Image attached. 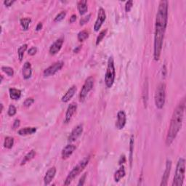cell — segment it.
I'll use <instances>...</instances> for the list:
<instances>
[{
  "instance_id": "6da1fadb",
  "label": "cell",
  "mask_w": 186,
  "mask_h": 186,
  "mask_svg": "<svg viewBox=\"0 0 186 186\" xmlns=\"http://www.w3.org/2000/svg\"><path fill=\"white\" fill-rule=\"evenodd\" d=\"M168 1L162 0L159 2L158 8L156 18L154 46H153V58L156 61L159 60L162 50L164 39L168 23Z\"/></svg>"
},
{
  "instance_id": "7a4b0ae2",
  "label": "cell",
  "mask_w": 186,
  "mask_h": 186,
  "mask_svg": "<svg viewBox=\"0 0 186 186\" xmlns=\"http://www.w3.org/2000/svg\"><path fill=\"white\" fill-rule=\"evenodd\" d=\"M185 109V98H183L174 110L168 132H167V137H166V145L167 146H170L173 141L175 140L176 137H177L180 130L181 129L182 125H183Z\"/></svg>"
},
{
  "instance_id": "3957f363",
  "label": "cell",
  "mask_w": 186,
  "mask_h": 186,
  "mask_svg": "<svg viewBox=\"0 0 186 186\" xmlns=\"http://www.w3.org/2000/svg\"><path fill=\"white\" fill-rule=\"evenodd\" d=\"M90 156H87L85 158H84L82 160H81L79 162L76 164V167H74V168H73L72 170L70 172L67 177H66V180H65V182H64L65 185H70V184L71 183V182L74 180L75 179L84 169H85V167L88 165L89 162H90Z\"/></svg>"
},
{
  "instance_id": "277c9868",
  "label": "cell",
  "mask_w": 186,
  "mask_h": 186,
  "mask_svg": "<svg viewBox=\"0 0 186 186\" xmlns=\"http://www.w3.org/2000/svg\"><path fill=\"white\" fill-rule=\"evenodd\" d=\"M185 160L183 158L179 159L177 163L175 174L174 176L172 186H182L185 180Z\"/></svg>"
},
{
  "instance_id": "5b68a950",
  "label": "cell",
  "mask_w": 186,
  "mask_h": 186,
  "mask_svg": "<svg viewBox=\"0 0 186 186\" xmlns=\"http://www.w3.org/2000/svg\"><path fill=\"white\" fill-rule=\"evenodd\" d=\"M116 78V71H115L114 60L113 57H109L107 65L106 75H105V84L108 88L112 87Z\"/></svg>"
},
{
  "instance_id": "8992f818",
  "label": "cell",
  "mask_w": 186,
  "mask_h": 186,
  "mask_svg": "<svg viewBox=\"0 0 186 186\" xmlns=\"http://www.w3.org/2000/svg\"><path fill=\"white\" fill-rule=\"evenodd\" d=\"M155 105L159 110L164 106L166 101V85L164 83H161L158 85L155 92Z\"/></svg>"
},
{
  "instance_id": "52a82bcc",
  "label": "cell",
  "mask_w": 186,
  "mask_h": 186,
  "mask_svg": "<svg viewBox=\"0 0 186 186\" xmlns=\"http://www.w3.org/2000/svg\"><path fill=\"white\" fill-rule=\"evenodd\" d=\"M95 84V79L93 76H89L87 79L84 85H83L82 90L79 93V100L80 102H83L87 96L89 92L92 90Z\"/></svg>"
},
{
  "instance_id": "ba28073f",
  "label": "cell",
  "mask_w": 186,
  "mask_h": 186,
  "mask_svg": "<svg viewBox=\"0 0 186 186\" xmlns=\"http://www.w3.org/2000/svg\"><path fill=\"white\" fill-rule=\"evenodd\" d=\"M64 63L63 61H58L54 63L53 64L49 66L44 71L43 75L44 77H49V76H54L56 73L59 71L61 68L63 67Z\"/></svg>"
},
{
  "instance_id": "9c48e42d",
  "label": "cell",
  "mask_w": 186,
  "mask_h": 186,
  "mask_svg": "<svg viewBox=\"0 0 186 186\" xmlns=\"http://www.w3.org/2000/svg\"><path fill=\"white\" fill-rule=\"evenodd\" d=\"M106 11H105V10L103 7H100L98 10V18H97V20L94 25L95 31L96 32L99 31V30L100 29L101 26H102L103 24L104 21H106Z\"/></svg>"
},
{
  "instance_id": "30bf717a",
  "label": "cell",
  "mask_w": 186,
  "mask_h": 186,
  "mask_svg": "<svg viewBox=\"0 0 186 186\" xmlns=\"http://www.w3.org/2000/svg\"><path fill=\"white\" fill-rule=\"evenodd\" d=\"M84 128H83L82 124H79L76 126L75 128L72 130V132H71L69 136H68V141L69 143H74L82 135Z\"/></svg>"
},
{
  "instance_id": "8fae6325",
  "label": "cell",
  "mask_w": 186,
  "mask_h": 186,
  "mask_svg": "<svg viewBox=\"0 0 186 186\" xmlns=\"http://www.w3.org/2000/svg\"><path fill=\"white\" fill-rule=\"evenodd\" d=\"M127 122V116L124 111H119L117 114V120L115 124L116 128L119 130L124 129Z\"/></svg>"
},
{
  "instance_id": "7c38bea8",
  "label": "cell",
  "mask_w": 186,
  "mask_h": 186,
  "mask_svg": "<svg viewBox=\"0 0 186 186\" xmlns=\"http://www.w3.org/2000/svg\"><path fill=\"white\" fill-rule=\"evenodd\" d=\"M76 110H77V104L76 103H71L66 110V115H65V123H68L70 122L72 116L76 113Z\"/></svg>"
},
{
  "instance_id": "4fadbf2b",
  "label": "cell",
  "mask_w": 186,
  "mask_h": 186,
  "mask_svg": "<svg viewBox=\"0 0 186 186\" xmlns=\"http://www.w3.org/2000/svg\"><path fill=\"white\" fill-rule=\"evenodd\" d=\"M63 42L64 40L63 38H60V39L56 40L50 47V54L51 55H55L58 53V52H60V50H61Z\"/></svg>"
},
{
  "instance_id": "5bb4252c",
  "label": "cell",
  "mask_w": 186,
  "mask_h": 186,
  "mask_svg": "<svg viewBox=\"0 0 186 186\" xmlns=\"http://www.w3.org/2000/svg\"><path fill=\"white\" fill-rule=\"evenodd\" d=\"M172 169V161L171 160H167L166 163V167L164 172L163 174L162 179H161V183L160 184L161 186H166L167 185V181L169 177V174H170Z\"/></svg>"
},
{
  "instance_id": "9a60e30c",
  "label": "cell",
  "mask_w": 186,
  "mask_h": 186,
  "mask_svg": "<svg viewBox=\"0 0 186 186\" xmlns=\"http://www.w3.org/2000/svg\"><path fill=\"white\" fill-rule=\"evenodd\" d=\"M76 145L73 144H68L63 149L61 153V156L63 159H67L74 153V151H76Z\"/></svg>"
},
{
  "instance_id": "2e32d148",
  "label": "cell",
  "mask_w": 186,
  "mask_h": 186,
  "mask_svg": "<svg viewBox=\"0 0 186 186\" xmlns=\"http://www.w3.org/2000/svg\"><path fill=\"white\" fill-rule=\"evenodd\" d=\"M56 172H57V170H56V168L55 167H51V168L48 169L44 177V185H50V183H51L52 180L54 179L55 176L56 175Z\"/></svg>"
},
{
  "instance_id": "e0dca14e",
  "label": "cell",
  "mask_w": 186,
  "mask_h": 186,
  "mask_svg": "<svg viewBox=\"0 0 186 186\" xmlns=\"http://www.w3.org/2000/svg\"><path fill=\"white\" fill-rule=\"evenodd\" d=\"M22 74L24 79H29L32 76V67L31 64L29 62H26L23 65V70H22Z\"/></svg>"
},
{
  "instance_id": "ac0fdd59",
  "label": "cell",
  "mask_w": 186,
  "mask_h": 186,
  "mask_svg": "<svg viewBox=\"0 0 186 186\" xmlns=\"http://www.w3.org/2000/svg\"><path fill=\"white\" fill-rule=\"evenodd\" d=\"M76 92V87L75 85H73L72 87H71L68 90L67 92H66V94L62 97L61 98L62 102L65 103H68V101L74 97Z\"/></svg>"
},
{
  "instance_id": "d6986e66",
  "label": "cell",
  "mask_w": 186,
  "mask_h": 186,
  "mask_svg": "<svg viewBox=\"0 0 186 186\" xmlns=\"http://www.w3.org/2000/svg\"><path fill=\"white\" fill-rule=\"evenodd\" d=\"M77 9L81 15H84V14H86L88 10L87 2L86 0H82V1L79 2L77 4Z\"/></svg>"
},
{
  "instance_id": "ffe728a7",
  "label": "cell",
  "mask_w": 186,
  "mask_h": 186,
  "mask_svg": "<svg viewBox=\"0 0 186 186\" xmlns=\"http://www.w3.org/2000/svg\"><path fill=\"white\" fill-rule=\"evenodd\" d=\"M36 132V127H25V128L19 129L18 132V134L21 135V136H26V135L34 134Z\"/></svg>"
},
{
  "instance_id": "44dd1931",
  "label": "cell",
  "mask_w": 186,
  "mask_h": 186,
  "mask_svg": "<svg viewBox=\"0 0 186 186\" xmlns=\"http://www.w3.org/2000/svg\"><path fill=\"white\" fill-rule=\"evenodd\" d=\"M125 175H126V172H125L124 167V166H122V167H121L114 174V177L115 182L118 183V182L120 181L124 177Z\"/></svg>"
},
{
  "instance_id": "7402d4cb",
  "label": "cell",
  "mask_w": 186,
  "mask_h": 186,
  "mask_svg": "<svg viewBox=\"0 0 186 186\" xmlns=\"http://www.w3.org/2000/svg\"><path fill=\"white\" fill-rule=\"evenodd\" d=\"M10 93V98L13 100H19L21 97V91L18 89L15 88H10L9 90Z\"/></svg>"
},
{
  "instance_id": "603a6c76",
  "label": "cell",
  "mask_w": 186,
  "mask_h": 186,
  "mask_svg": "<svg viewBox=\"0 0 186 186\" xmlns=\"http://www.w3.org/2000/svg\"><path fill=\"white\" fill-rule=\"evenodd\" d=\"M134 135H131L130 141H129V164L132 167L133 161V153H134V144H135Z\"/></svg>"
},
{
  "instance_id": "cb8c5ba5",
  "label": "cell",
  "mask_w": 186,
  "mask_h": 186,
  "mask_svg": "<svg viewBox=\"0 0 186 186\" xmlns=\"http://www.w3.org/2000/svg\"><path fill=\"white\" fill-rule=\"evenodd\" d=\"M35 156H36V151H34V150L30 151L25 156H24L23 159L21 161V165L23 166L24 164H26L27 162H29V161H31L32 159H33L35 157Z\"/></svg>"
},
{
  "instance_id": "d4e9b609",
  "label": "cell",
  "mask_w": 186,
  "mask_h": 186,
  "mask_svg": "<svg viewBox=\"0 0 186 186\" xmlns=\"http://www.w3.org/2000/svg\"><path fill=\"white\" fill-rule=\"evenodd\" d=\"M31 19L30 18H21V21H20V23H21V25L22 26V28H23V30H26L29 29V25L30 23H31Z\"/></svg>"
},
{
  "instance_id": "484cf974",
  "label": "cell",
  "mask_w": 186,
  "mask_h": 186,
  "mask_svg": "<svg viewBox=\"0 0 186 186\" xmlns=\"http://www.w3.org/2000/svg\"><path fill=\"white\" fill-rule=\"evenodd\" d=\"M27 48H28V44H23V45H21L19 48H18V58H19L20 61H22V60H23L24 53H25V52L26 51V50H27Z\"/></svg>"
},
{
  "instance_id": "4316f807",
  "label": "cell",
  "mask_w": 186,
  "mask_h": 186,
  "mask_svg": "<svg viewBox=\"0 0 186 186\" xmlns=\"http://www.w3.org/2000/svg\"><path fill=\"white\" fill-rule=\"evenodd\" d=\"M14 145V138L12 137H6L4 142V146L7 149H11Z\"/></svg>"
},
{
  "instance_id": "83f0119b",
  "label": "cell",
  "mask_w": 186,
  "mask_h": 186,
  "mask_svg": "<svg viewBox=\"0 0 186 186\" xmlns=\"http://www.w3.org/2000/svg\"><path fill=\"white\" fill-rule=\"evenodd\" d=\"M88 37H89V32L87 31H86V30L80 31L77 35V39L80 42L85 41L87 39H88Z\"/></svg>"
},
{
  "instance_id": "f1b7e54d",
  "label": "cell",
  "mask_w": 186,
  "mask_h": 186,
  "mask_svg": "<svg viewBox=\"0 0 186 186\" xmlns=\"http://www.w3.org/2000/svg\"><path fill=\"white\" fill-rule=\"evenodd\" d=\"M2 71L4 73H5L8 76H13L14 75L13 68L9 67V66H2Z\"/></svg>"
},
{
  "instance_id": "f546056e",
  "label": "cell",
  "mask_w": 186,
  "mask_h": 186,
  "mask_svg": "<svg viewBox=\"0 0 186 186\" xmlns=\"http://www.w3.org/2000/svg\"><path fill=\"white\" fill-rule=\"evenodd\" d=\"M107 31H108V30H107V29H104V30H103V31H100V33L99 34V35L98 36V37H97L96 45H98V44H100L101 42H102V40L103 39V38L106 35Z\"/></svg>"
},
{
  "instance_id": "4dcf8cb0",
  "label": "cell",
  "mask_w": 186,
  "mask_h": 186,
  "mask_svg": "<svg viewBox=\"0 0 186 186\" xmlns=\"http://www.w3.org/2000/svg\"><path fill=\"white\" fill-rule=\"evenodd\" d=\"M66 12H65V11L60 12V13H58V15L55 16V19H54V21L55 22L61 21L64 19L65 18H66Z\"/></svg>"
},
{
  "instance_id": "1f68e13d",
  "label": "cell",
  "mask_w": 186,
  "mask_h": 186,
  "mask_svg": "<svg viewBox=\"0 0 186 186\" xmlns=\"http://www.w3.org/2000/svg\"><path fill=\"white\" fill-rule=\"evenodd\" d=\"M16 113H17V109H16L15 106H13V105H10L9 106V108H8L7 114L10 116H13L16 114Z\"/></svg>"
},
{
  "instance_id": "d6a6232c",
  "label": "cell",
  "mask_w": 186,
  "mask_h": 186,
  "mask_svg": "<svg viewBox=\"0 0 186 186\" xmlns=\"http://www.w3.org/2000/svg\"><path fill=\"white\" fill-rule=\"evenodd\" d=\"M34 103V99L33 98H26L25 101L23 102V106L26 107V108H29Z\"/></svg>"
},
{
  "instance_id": "836d02e7",
  "label": "cell",
  "mask_w": 186,
  "mask_h": 186,
  "mask_svg": "<svg viewBox=\"0 0 186 186\" xmlns=\"http://www.w3.org/2000/svg\"><path fill=\"white\" fill-rule=\"evenodd\" d=\"M90 18H91V15L90 14H88V15L85 16V17H83L81 18L80 22H79L80 26H84V24H86L89 21H90Z\"/></svg>"
},
{
  "instance_id": "e575fe53",
  "label": "cell",
  "mask_w": 186,
  "mask_h": 186,
  "mask_svg": "<svg viewBox=\"0 0 186 186\" xmlns=\"http://www.w3.org/2000/svg\"><path fill=\"white\" fill-rule=\"evenodd\" d=\"M132 6H133V1H132V0H129V1L127 2L126 5H125V11H126L127 13L130 12V10L132 8Z\"/></svg>"
},
{
  "instance_id": "d590c367",
  "label": "cell",
  "mask_w": 186,
  "mask_h": 186,
  "mask_svg": "<svg viewBox=\"0 0 186 186\" xmlns=\"http://www.w3.org/2000/svg\"><path fill=\"white\" fill-rule=\"evenodd\" d=\"M86 177H87V173L84 174V175L82 176V177L79 179V183L77 184L78 186L84 185V183H85V180H86Z\"/></svg>"
},
{
  "instance_id": "8d00e7d4",
  "label": "cell",
  "mask_w": 186,
  "mask_h": 186,
  "mask_svg": "<svg viewBox=\"0 0 186 186\" xmlns=\"http://www.w3.org/2000/svg\"><path fill=\"white\" fill-rule=\"evenodd\" d=\"M36 52H37V48L35 47V46H33V47L30 48V49L28 50V54H29V55H31V56L34 55Z\"/></svg>"
},
{
  "instance_id": "74e56055",
  "label": "cell",
  "mask_w": 186,
  "mask_h": 186,
  "mask_svg": "<svg viewBox=\"0 0 186 186\" xmlns=\"http://www.w3.org/2000/svg\"><path fill=\"white\" fill-rule=\"evenodd\" d=\"M15 0H5V1H4V5H5V7H10L15 3Z\"/></svg>"
},
{
  "instance_id": "f35d334b",
  "label": "cell",
  "mask_w": 186,
  "mask_h": 186,
  "mask_svg": "<svg viewBox=\"0 0 186 186\" xmlns=\"http://www.w3.org/2000/svg\"><path fill=\"white\" fill-rule=\"evenodd\" d=\"M20 124H21V121H20V119H16L15 121H14L13 122V129H15L18 128V127H20Z\"/></svg>"
},
{
  "instance_id": "ab89813d",
  "label": "cell",
  "mask_w": 186,
  "mask_h": 186,
  "mask_svg": "<svg viewBox=\"0 0 186 186\" xmlns=\"http://www.w3.org/2000/svg\"><path fill=\"white\" fill-rule=\"evenodd\" d=\"M125 162H126V157H125L124 155H123V156H121L120 159H119V165H122L123 164L125 163Z\"/></svg>"
},
{
  "instance_id": "60d3db41",
  "label": "cell",
  "mask_w": 186,
  "mask_h": 186,
  "mask_svg": "<svg viewBox=\"0 0 186 186\" xmlns=\"http://www.w3.org/2000/svg\"><path fill=\"white\" fill-rule=\"evenodd\" d=\"M76 18H77V16H76V15H72L71 16V18H70V19H69V22L71 23H74V22L76 21Z\"/></svg>"
},
{
  "instance_id": "b9f144b4",
  "label": "cell",
  "mask_w": 186,
  "mask_h": 186,
  "mask_svg": "<svg viewBox=\"0 0 186 186\" xmlns=\"http://www.w3.org/2000/svg\"><path fill=\"white\" fill-rule=\"evenodd\" d=\"M42 28H43V25H42V23H39L37 24V26H36V31H39L40 30L42 29Z\"/></svg>"
},
{
  "instance_id": "7bdbcfd3",
  "label": "cell",
  "mask_w": 186,
  "mask_h": 186,
  "mask_svg": "<svg viewBox=\"0 0 186 186\" xmlns=\"http://www.w3.org/2000/svg\"><path fill=\"white\" fill-rule=\"evenodd\" d=\"M80 49H81V46H77V47L75 48V49L74 50V53H78L79 51L80 50Z\"/></svg>"
},
{
  "instance_id": "ee69618b",
  "label": "cell",
  "mask_w": 186,
  "mask_h": 186,
  "mask_svg": "<svg viewBox=\"0 0 186 186\" xmlns=\"http://www.w3.org/2000/svg\"><path fill=\"white\" fill-rule=\"evenodd\" d=\"M163 71H164L165 73L167 72V68H166V66H164V67H163V69H162ZM162 75L164 76H166V74H164V73H162Z\"/></svg>"
},
{
  "instance_id": "f6af8a7d",
  "label": "cell",
  "mask_w": 186,
  "mask_h": 186,
  "mask_svg": "<svg viewBox=\"0 0 186 186\" xmlns=\"http://www.w3.org/2000/svg\"><path fill=\"white\" fill-rule=\"evenodd\" d=\"M2 110H3V104L2 103L1 104V113L2 112Z\"/></svg>"
}]
</instances>
